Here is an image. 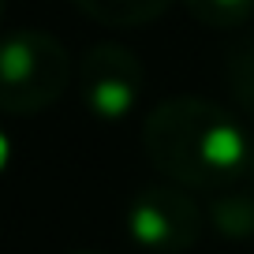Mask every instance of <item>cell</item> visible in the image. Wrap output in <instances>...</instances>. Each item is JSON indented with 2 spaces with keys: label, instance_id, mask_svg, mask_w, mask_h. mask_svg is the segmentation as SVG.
Returning <instances> with one entry per match:
<instances>
[{
  "label": "cell",
  "instance_id": "3957f363",
  "mask_svg": "<svg viewBox=\"0 0 254 254\" xmlns=\"http://www.w3.org/2000/svg\"><path fill=\"white\" fill-rule=\"evenodd\" d=\"M75 86L94 120L116 124L135 112L146 86V67L120 41H97L75 64Z\"/></svg>",
  "mask_w": 254,
  "mask_h": 254
},
{
  "label": "cell",
  "instance_id": "ba28073f",
  "mask_svg": "<svg viewBox=\"0 0 254 254\" xmlns=\"http://www.w3.org/2000/svg\"><path fill=\"white\" fill-rule=\"evenodd\" d=\"M183 8L202 26H243L254 15V0H183Z\"/></svg>",
  "mask_w": 254,
  "mask_h": 254
},
{
  "label": "cell",
  "instance_id": "277c9868",
  "mask_svg": "<svg viewBox=\"0 0 254 254\" xmlns=\"http://www.w3.org/2000/svg\"><path fill=\"white\" fill-rule=\"evenodd\" d=\"M202 228H206V213L180 183L142 187L127 206V232L142 251L180 254L202 239Z\"/></svg>",
  "mask_w": 254,
  "mask_h": 254
},
{
  "label": "cell",
  "instance_id": "5b68a950",
  "mask_svg": "<svg viewBox=\"0 0 254 254\" xmlns=\"http://www.w3.org/2000/svg\"><path fill=\"white\" fill-rule=\"evenodd\" d=\"M172 0H75V8L101 26H146Z\"/></svg>",
  "mask_w": 254,
  "mask_h": 254
},
{
  "label": "cell",
  "instance_id": "7a4b0ae2",
  "mask_svg": "<svg viewBox=\"0 0 254 254\" xmlns=\"http://www.w3.org/2000/svg\"><path fill=\"white\" fill-rule=\"evenodd\" d=\"M71 86V56L60 38L38 26L0 38V116H38Z\"/></svg>",
  "mask_w": 254,
  "mask_h": 254
},
{
  "label": "cell",
  "instance_id": "8fae6325",
  "mask_svg": "<svg viewBox=\"0 0 254 254\" xmlns=\"http://www.w3.org/2000/svg\"><path fill=\"white\" fill-rule=\"evenodd\" d=\"M75 254H97V251H75Z\"/></svg>",
  "mask_w": 254,
  "mask_h": 254
},
{
  "label": "cell",
  "instance_id": "52a82bcc",
  "mask_svg": "<svg viewBox=\"0 0 254 254\" xmlns=\"http://www.w3.org/2000/svg\"><path fill=\"white\" fill-rule=\"evenodd\" d=\"M224 75H228V90H232L236 109L254 120V38L239 41V45L228 53Z\"/></svg>",
  "mask_w": 254,
  "mask_h": 254
},
{
  "label": "cell",
  "instance_id": "6da1fadb",
  "mask_svg": "<svg viewBox=\"0 0 254 254\" xmlns=\"http://www.w3.org/2000/svg\"><path fill=\"white\" fill-rule=\"evenodd\" d=\"M142 150L168 183L187 190H224L247 180L254 135L224 105L180 94L150 109L142 124Z\"/></svg>",
  "mask_w": 254,
  "mask_h": 254
},
{
  "label": "cell",
  "instance_id": "9c48e42d",
  "mask_svg": "<svg viewBox=\"0 0 254 254\" xmlns=\"http://www.w3.org/2000/svg\"><path fill=\"white\" fill-rule=\"evenodd\" d=\"M11 161H15V146H11V135L4 131V124H0V176L11 168Z\"/></svg>",
  "mask_w": 254,
  "mask_h": 254
},
{
  "label": "cell",
  "instance_id": "30bf717a",
  "mask_svg": "<svg viewBox=\"0 0 254 254\" xmlns=\"http://www.w3.org/2000/svg\"><path fill=\"white\" fill-rule=\"evenodd\" d=\"M4 4H8V0H0V19H4Z\"/></svg>",
  "mask_w": 254,
  "mask_h": 254
},
{
  "label": "cell",
  "instance_id": "8992f818",
  "mask_svg": "<svg viewBox=\"0 0 254 254\" xmlns=\"http://www.w3.org/2000/svg\"><path fill=\"white\" fill-rule=\"evenodd\" d=\"M209 221L221 236H232V239H247L254 236V190H243V187H224L213 202H209Z\"/></svg>",
  "mask_w": 254,
  "mask_h": 254
}]
</instances>
